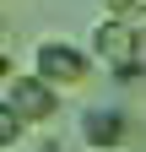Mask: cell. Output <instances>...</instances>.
Listing matches in <instances>:
<instances>
[{
    "mask_svg": "<svg viewBox=\"0 0 146 152\" xmlns=\"http://www.w3.org/2000/svg\"><path fill=\"white\" fill-rule=\"evenodd\" d=\"M92 54L119 76V82H135L141 65H146V33L119 22V16H103V22L92 27Z\"/></svg>",
    "mask_w": 146,
    "mask_h": 152,
    "instance_id": "1",
    "label": "cell"
},
{
    "mask_svg": "<svg viewBox=\"0 0 146 152\" xmlns=\"http://www.w3.org/2000/svg\"><path fill=\"white\" fill-rule=\"evenodd\" d=\"M6 109L22 125H49L54 114H60V87L43 82L38 71L33 76H6Z\"/></svg>",
    "mask_w": 146,
    "mask_h": 152,
    "instance_id": "3",
    "label": "cell"
},
{
    "mask_svg": "<svg viewBox=\"0 0 146 152\" xmlns=\"http://www.w3.org/2000/svg\"><path fill=\"white\" fill-rule=\"evenodd\" d=\"M124 136H130L124 109H87L81 114V141L92 152H114V147H124Z\"/></svg>",
    "mask_w": 146,
    "mask_h": 152,
    "instance_id": "4",
    "label": "cell"
},
{
    "mask_svg": "<svg viewBox=\"0 0 146 152\" xmlns=\"http://www.w3.org/2000/svg\"><path fill=\"white\" fill-rule=\"evenodd\" d=\"M92 60H98V54L65 44V38H43V44L33 49V71H38L43 82H54L60 92H76V87L92 82Z\"/></svg>",
    "mask_w": 146,
    "mask_h": 152,
    "instance_id": "2",
    "label": "cell"
}]
</instances>
